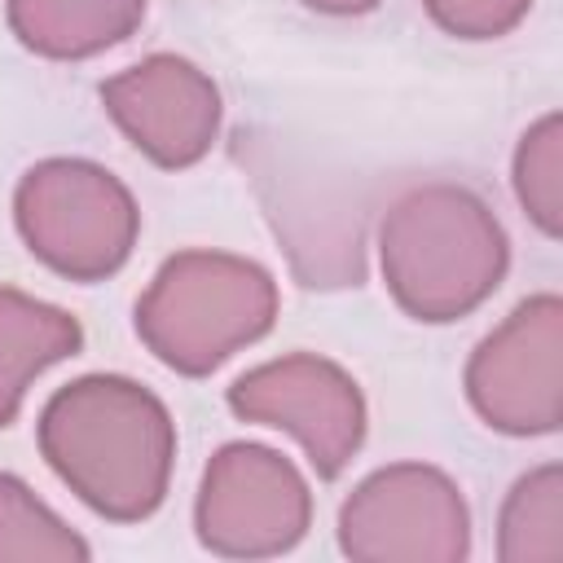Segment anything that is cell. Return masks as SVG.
I'll return each mask as SVG.
<instances>
[{"mask_svg": "<svg viewBox=\"0 0 563 563\" xmlns=\"http://www.w3.org/2000/svg\"><path fill=\"white\" fill-rule=\"evenodd\" d=\"M18 229L48 268L75 282H97L114 273L136 242L132 194L84 158H48L31 167L13 198Z\"/></svg>", "mask_w": 563, "mask_h": 563, "instance_id": "4", "label": "cell"}, {"mask_svg": "<svg viewBox=\"0 0 563 563\" xmlns=\"http://www.w3.org/2000/svg\"><path fill=\"white\" fill-rule=\"evenodd\" d=\"M312 493L290 457L264 444H224L202 475L194 528L220 559H273L303 541Z\"/></svg>", "mask_w": 563, "mask_h": 563, "instance_id": "6", "label": "cell"}, {"mask_svg": "<svg viewBox=\"0 0 563 563\" xmlns=\"http://www.w3.org/2000/svg\"><path fill=\"white\" fill-rule=\"evenodd\" d=\"M84 330L70 312L40 303L22 290H0V427L18 418V405L35 374L75 356Z\"/></svg>", "mask_w": 563, "mask_h": 563, "instance_id": "10", "label": "cell"}, {"mask_svg": "<svg viewBox=\"0 0 563 563\" xmlns=\"http://www.w3.org/2000/svg\"><path fill=\"white\" fill-rule=\"evenodd\" d=\"M92 550L18 475H0V563H84Z\"/></svg>", "mask_w": 563, "mask_h": 563, "instance_id": "13", "label": "cell"}, {"mask_svg": "<svg viewBox=\"0 0 563 563\" xmlns=\"http://www.w3.org/2000/svg\"><path fill=\"white\" fill-rule=\"evenodd\" d=\"M145 0H9L13 35L44 57H92L136 31Z\"/></svg>", "mask_w": 563, "mask_h": 563, "instance_id": "11", "label": "cell"}, {"mask_svg": "<svg viewBox=\"0 0 563 563\" xmlns=\"http://www.w3.org/2000/svg\"><path fill=\"white\" fill-rule=\"evenodd\" d=\"M101 101L110 119L128 132V141L145 150L158 167L198 163L220 128L216 84L185 57H167V53L145 57L141 66L106 79Z\"/></svg>", "mask_w": 563, "mask_h": 563, "instance_id": "9", "label": "cell"}, {"mask_svg": "<svg viewBox=\"0 0 563 563\" xmlns=\"http://www.w3.org/2000/svg\"><path fill=\"white\" fill-rule=\"evenodd\" d=\"M466 387L488 427L510 435L559 427V303H523L466 369Z\"/></svg>", "mask_w": 563, "mask_h": 563, "instance_id": "8", "label": "cell"}, {"mask_svg": "<svg viewBox=\"0 0 563 563\" xmlns=\"http://www.w3.org/2000/svg\"><path fill=\"white\" fill-rule=\"evenodd\" d=\"M427 13L462 35V40H488V35H501L506 26L519 22V13L528 9V0H422Z\"/></svg>", "mask_w": 563, "mask_h": 563, "instance_id": "15", "label": "cell"}, {"mask_svg": "<svg viewBox=\"0 0 563 563\" xmlns=\"http://www.w3.org/2000/svg\"><path fill=\"white\" fill-rule=\"evenodd\" d=\"M277 317L273 277L238 255L185 251L158 268L136 303V334L176 374H211Z\"/></svg>", "mask_w": 563, "mask_h": 563, "instance_id": "3", "label": "cell"}, {"mask_svg": "<svg viewBox=\"0 0 563 563\" xmlns=\"http://www.w3.org/2000/svg\"><path fill=\"white\" fill-rule=\"evenodd\" d=\"M497 559L501 563H559L563 559V484L559 466H541L523 475L497 523Z\"/></svg>", "mask_w": 563, "mask_h": 563, "instance_id": "12", "label": "cell"}, {"mask_svg": "<svg viewBox=\"0 0 563 563\" xmlns=\"http://www.w3.org/2000/svg\"><path fill=\"white\" fill-rule=\"evenodd\" d=\"M40 453L84 506L114 523H136L167 497L176 427L141 383L92 374L44 405Z\"/></svg>", "mask_w": 563, "mask_h": 563, "instance_id": "1", "label": "cell"}, {"mask_svg": "<svg viewBox=\"0 0 563 563\" xmlns=\"http://www.w3.org/2000/svg\"><path fill=\"white\" fill-rule=\"evenodd\" d=\"M308 9H321V13H365L374 9L378 0H303Z\"/></svg>", "mask_w": 563, "mask_h": 563, "instance_id": "16", "label": "cell"}, {"mask_svg": "<svg viewBox=\"0 0 563 563\" xmlns=\"http://www.w3.org/2000/svg\"><path fill=\"white\" fill-rule=\"evenodd\" d=\"M519 198L523 207L541 220L545 233L559 229V158H554V119H545L532 136H523V150H519Z\"/></svg>", "mask_w": 563, "mask_h": 563, "instance_id": "14", "label": "cell"}, {"mask_svg": "<svg viewBox=\"0 0 563 563\" xmlns=\"http://www.w3.org/2000/svg\"><path fill=\"white\" fill-rule=\"evenodd\" d=\"M229 409L246 422L290 431L321 479H334L365 440L356 383L321 356H282L242 374L229 387Z\"/></svg>", "mask_w": 563, "mask_h": 563, "instance_id": "7", "label": "cell"}, {"mask_svg": "<svg viewBox=\"0 0 563 563\" xmlns=\"http://www.w3.org/2000/svg\"><path fill=\"white\" fill-rule=\"evenodd\" d=\"M501 268L506 238L466 189H413L383 220L387 290L418 321H453L471 312L497 286Z\"/></svg>", "mask_w": 563, "mask_h": 563, "instance_id": "2", "label": "cell"}, {"mask_svg": "<svg viewBox=\"0 0 563 563\" xmlns=\"http://www.w3.org/2000/svg\"><path fill=\"white\" fill-rule=\"evenodd\" d=\"M339 550L356 563H462L471 554L466 501L435 466H383L343 501Z\"/></svg>", "mask_w": 563, "mask_h": 563, "instance_id": "5", "label": "cell"}]
</instances>
